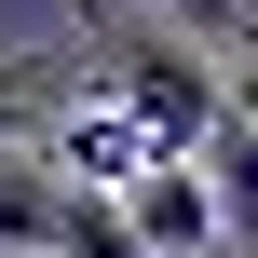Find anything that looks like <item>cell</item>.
Returning <instances> with one entry per match:
<instances>
[{
  "label": "cell",
  "mask_w": 258,
  "mask_h": 258,
  "mask_svg": "<svg viewBox=\"0 0 258 258\" xmlns=\"http://www.w3.org/2000/svg\"><path fill=\"white\" fill-rule=\"evenodd\" d=\"M95 109H109L150 163H190V150H204V122H218V82H204V54H177V41H109Z\"/></svg>",
  "instance_id": "1"
},
{
  "label": "cell",
  "mask_w": 258,
  "mask_h": 258,
  "mask_svg": "<svg viewBox=\"0 0 258 258\" xmlns=\"http://www.w3.org/2000/svg\"><path fill=\"white\" fill-rule=\"evenodd\" d=\"M204 218L258 258V136L245 122H204Z\"/></svg>",
  "instance_id": "2"
},
{
  "label": "cell",
  "mask_w": 258,
  "mask_h": 258,
  "mask_svg": "<svg viewBox=\"0 0 258 258\" xmlns=\"http://www.w3.org/2000/svg\"><path fill=\"white\" fill-rule=\"evenodd\" d=\"M54 231H68V190L27 150H0V258H54Z\"/></svg>",
  "instance_id": "3"
},
{
  "label": "cell",
  "mask_w": 258,
  "mask_h": 258,
  "mask_svg": "<svg viewBox=\"0 0 258 258\" xmlns=\"http://www.w3.org/2000/svg\"><path fill=\"white\" fill-rule=\"evenodd\" d=\"M0 150H41V95L27 82H0Z\"/></svg>",
  "instance_id": "4"
},
{
  "label": "cell",
  "mask_w": 258,
  "mask_h": 258,
  "mask_svg": "<svg viewBox=\"0 0 258 258\" xmlns=\"http://www.w3.org/2000/svg\"><path fill=\"white\" fill-rule=\"evenodd\" d=\"M218 122H245V136H258V82H245V95H218Z\"/></svg>",
  "instance_id": "5"
}]
</instances>
